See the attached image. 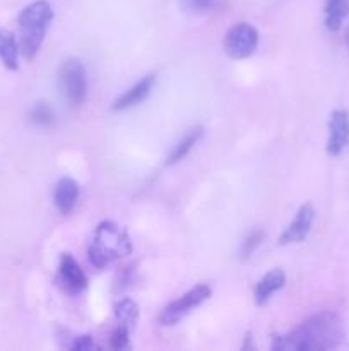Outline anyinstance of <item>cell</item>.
Masks as SVG:
<instances>
[{"mask_svg": "<svg viewBox=\"0 0 349 351\" xmlns=\"http://www.w3.org/2000/svg\"><path fill=\"white\" fill-rule=\"evenodd\" d=\"M344 41H346V47H348V50H349V27H348V29H346V34H344Z\"/></svg>", "mask_w": 349, "mask_h": 351, "instance_id": "obj_22", "label": "cell"}, {"mask_svg": "<svg viewBox=\"0 0 349 351\" xmlns=\"http://www.w3.org/2000/svg\"><path fill=\"white\" fill-rule=\"evenodd\" d=\"M212 290L207 287V285L201 283L195 285L192 290H188L187 293L181 295L180 298L171 302L159 315V324L164 326V328H171V326H177L181 319L187 317L194 308H197L198 305L204 304L205 300H209Z\"/></svg>", "mask_w": 349, "mask_h": 351, "instance_id": "obj_4", "label": "cell"}, {"mask_svg": "<svg viewBox=\"0 0 349 351\" xmlns=\"http://www.w3.org/2000/svg\"><path fill=\"white\" fill-rule=\"evenodd\" d=\"M77 197H79V184L74 180V178H62L60 182L55 187V194H53V201L55 206H57L58 211L62 215H70L72 209L75 208L77 204Z\"/></svg>", "mask_w": 349, "mask_h": 351, "instance_id": "obj_12", "label": "cell"}, {"mask_svg": "<svg viewBox=\"0 0 349 351\" xmlns=\"http://www.w3.org/2000/svg\"><path fill=\"white\" fill-rule=\"evenodd\" d=\"M344 339V326L334 312H320L301 322L287 335L274 339L272 348L279 351L332 350Z\"/></svg>", "mask_w": 349, "mask_h": 351, "instance_id": "obj_1", "label": "cell"}, {"mask_svg": "<svg viewBox=\"0 0 349 351\" xmlns=\"http://www.w3.org/2000/svg\"><path fill=\"white\" fill-rule=\"evenodd\" d=\"M263 240V232L262 230H253V232L248 233V237L245 239L242 245V259H248L253 252L257 250V247L262 243Z\"/></svg>", "mask_w": 349, "mask_h": 351, "instance_id": "obj_19", "label": "cell"}, {"mask_svg": "<svg viewBox=\"0 0 349 351\" xmlns=\"http://www.w3.org/2000/svg\"><path fill=\"white\" fill-rule=\"evenodd\" d=\"M257 47H259V31L248 23L235 24L229 27L224 36V51L236 60L250 57Z\"/></svg>", "mask_w": 349, "mask_h": 351, "instance_id": "obj_6", "label": "cell"}, {"mask_svg": "<svg viewBox=\"0 0 349 351\" xmlns=\"http://www.w3.org/2000/svg\"><path fill=\"white\" fill-rule=\"evenodd\" d=\"M315 221V208L311 202H305L300 209H298L296 216L293 221L289 223L286 230L281 233L279 245H291V243H300L310 235L311 228H313Z\"/></svg>", "mask_w": 349, "mask_h": 351, "instance_id": "obj_8", "label": "cell"}, {"mask_svg": "<svg viewBox=\"0 0 349 351\" xmlns=\"http://www.w3.org/2000/svg\"><path fill=\"white\" fill-rule=\"evenodd\" d=\"M154 82H156V74H149L146 75V77H142L137 84H133L132 88L127 89L120 98L115 99L113 110H115V112H120V110H129L132 108V106L140 105L144 99L149 98Z\"/></svg>", "mask_w": 349, "mask_h": 351, "instance_id": "obj_10", "label": "cell"}, {"mask_svg": "<svg viewBox=\"0 0 349 351\" xmlns=\"http://www.w3.org/2000/svg\"><path fill=\"white\" fill-rule=\"evenodd\" d=\"M349 144V112L334 110L328 120L327 153L339 156Z\"/></svg>", "mask_w": 349, "mask_h": 351, "instance_id": "obj_9", "label": "cell"}, {"mask_svg": "<svg viewBox=\"0 0 349 351\" xmlns=\"http://www.w3.org/2000/svg\"><path fill=\"white\" fill-rule=\"evenodd\" d=\"M57 281L62 290L70 295L81 293L88 287V278H86L84 271L70 254H62L60 256Z\"/></svg>", "mask_w": 349, "mask_h": 351, "instance_id": "obj_7", "label": "cell"}, {"mask_svg": "<svg viewBox=\"0 0 349 351\" xmlns=\"http://www.w3.org/2000/svg\"><path fill=\"white\" fill-rule=\"evenodd\" d=\"M178 2H180L183 12L201 16V14L209 12L214 7L216 0H178Z\"/></svg>", "mask_w": 349, "mask_h": 351, "instance_id": "obj_18", "label": "cell"}, {"mask_svg": "<svg viewBox=\"0 0 349 351\" xmlns=\"http://www.w3.org/2000/svg\"><path fill=\"white\" fill-rule=\"evenodd\" d=\"M132 249V242L125 228L115 221H103L92 233L88 254L92 266L103 269L122 257L130 256Z\"/></svg>", "mask_w": 349, "mask_h": 351, "instance_id": "obj_2", "label": "cell"}, {"mask_svg": "<svg viewBox=\"0 0 349 351\" xmlns=\"http://www.w3.org/2000/svg\"><path fill=\"white\" fill-rule=\"evenodd\" d=\"M129 329L123 328V326H118V328L113 331L112 339H109V345H112L113 350H125L129 348Z\"/></svg>", "mask_w": 349, "mask_h": 351, "instance_id": "obj_20", "label": "cell"}, {"mask_svg": "<svg viewBox=\"0 0 349 351\" xmlns=\"http://www.w3.org/2000/svg\"><path fill=\"white\" fill-rule=\"evenodd\" d=\"M139 305L132 298H122L118 304L115 305V317L118 321V326H123L129 331H132L139 322Z\"/></svg>", "mask_w": 349, "mask_h": 351, "instance_id": "obj_15", "label": "cell"}, {"mask_svg": "<svg viewBox=\"0 0 349 351\" xmlns=\"http://www.w3.org/2000/svg\"><path fill=\"white\" fill-rule=\"evenodd\" d=\"M94 348H96L94 339H92L89 335L79 336V338H75L74 343L70 345V350H74V351H89V350H94Z\"/></svg>", "mask_w": 349, "mask_h": 351, "instance_id": "obj_21", "label": "cell"}, {"mask_svg": "<svg viewBox=\"0 0 349 351\" xmlns=\"http://www.w3.org/2000/svg\"><path fill=\"white\" fill-rule=\"evenodd\" d=\"M19 41L14 36L12 31L0 29V60H2L3 67L9 69V71H17L19 69Z\"/></svg>", "mask_w": 349, "mask_h": 351, "instance_id": "obj_13", "label": "cell"}, {"mask_svg": "<svg viewBox=\"0 0 349 351\" xmlns=\"http://www.w3.org/2000/svg\"><path fill=\"white\" fill-rule=\"evenodd\" d=\"M58 82L65 99L72 106H81L88 96V79L82 64L75 58L64 62L58 72Z\"/></svg>", "mask_w": 349, "mask_h": 351, "instance_id": "obj_5", "label": "cell"}, {"mask_svg": "<svg viewBox=\"0 0 349 351\" xmlns=\"http://www.w3.org/2000/svg\"><path fill=\"white\" fill-rule=\"evenodd\" d=\"M51 21H53V9L48 0H34L21 10L17 24L21 29L19 47L24 58L33 60L36 57Z\"/></svg>", "mask_w": 349, "mask_h": 351, "instance_id": "obj_3", "label": "cell"}, {"mask_svg": "<svg viewBox=\"0 0 349 351\" xmlns=\"http://www.w3.org/2000/svg\"><path fill=\"white\" fill-rule=\"evenodd\" d=\"M349 16V0H325V26L328 31H339Z\"/></svg>", "mask_w": 349, "mask_h": 351, "instance_id": "obj_14", "label": "cell"}, {"mask_svg": "<svg viewBox=\"0 0 349 351\" xmlns=\"http://www.w3.org/2000/svg\"><path fill=\"white\" fill-rule=\"evenodd\" d=\"M284 285H286V273H284L283 269H279V267L270 269L269 273L263 274V276L260 278L259 283H257L255 304L266 305L274 293H277L281 288H284Z\"/></svg>", "mask_w": 349, "mask_h": 351, "instance_id": "obj_11", "label": "cell"}, {"mask_svg": "<svg viewBox=\"0 0 349 351\" xmlns=\"http://www.w3.org/2000/svg\"><path fill=\"white\" fill-rule=\"evenodd\" d=\"M29 120L33 123H36V125H41V127L53 125V122H55L53 108H51L47 101L36 103V105L31 108Z\"/></svg>", "mask_w": 349, "mask_h": 351, "instance_id": "obj_17", "label": "cell"}, {"mask_svg": "<svg viewBox=\"0 0 349 351\" xmlns=\"http://www.w3.org/2000/svg\"><path fill=\"white\" fill-rule=\"evenodd\" d=\"M202 132H204V130H202V127H195L194 130H190V132H188L187 136H185L183 139H181L180 143H178L173 149H171L170 156H168V160H166V165H170L171 167V165L180 163V161L183 160V158L187 156L192 149H194V146L198 143V139L202 137Z\"/></svg>", "mask_w": 349, "mask_h": 351, "instance_id": "obj_16", "label": "cell"}]
</instances>
